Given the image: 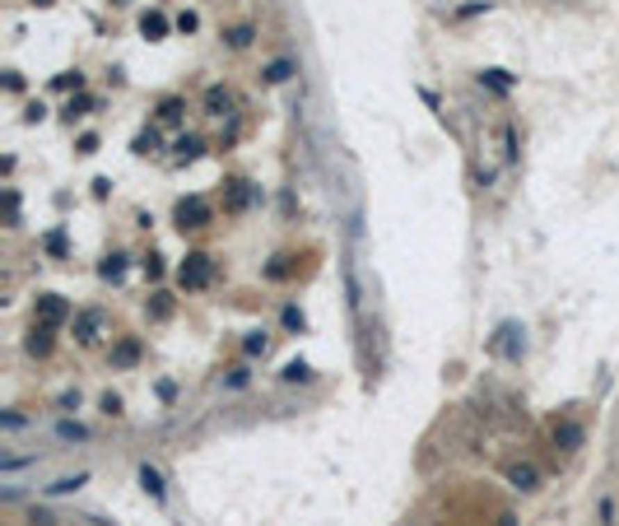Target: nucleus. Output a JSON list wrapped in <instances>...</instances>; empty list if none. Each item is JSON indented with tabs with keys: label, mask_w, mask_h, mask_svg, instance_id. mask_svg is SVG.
<instances>
[{
	"label": "nucleus",
	"mask_w": 619,
	"mask_h": 526,
	"mask_svg": "<svg viewBox=\"0 0 619 526\" xmlns=\"http://www.w3.org/2000/svg\"><path fill=\"white\" fill-rule=\"evenodd\" d=\"M205 279H210V256H186V265H182V284H186V289H201Z\"/></svg>",
	"instance_id": "f257e3e1"
},
{
	"label": "nucleus",
	"mask_w": 619,
	"mask_h": 526,
	"mask_svg": "<svg viewBox=\"0 0 619 526\" xmlns=\"http://www.w3.org/2000/svg\"><path fill=\"white\" fill-rule=\"evenodd\" d=\"M205 219H210L205 201H182V205H177V224H182V229H201Z\"/></svg>",
	"instance_id": "f03ea898"
},
{
	"label": "nucleus",
	"mask_w": 619,
	"mask_h": 526,
	"mask_svg": "<svg viewBox=\"0 0 619 526\" xmlns=\"http://www.w3.org/2000/svg\"><path fill=\"white\" fill-rule=\"evenodd\" d=\"M508 480L517 484V489H527V494H531V489H540V475H536L531 466H512V470H508Z\"/></svg>",
	"instance_id": "7ed1b4c3"
},
{
	"label": "nucleus",
	"mask_w": 619,
	"mask_h": 526,
	"mask_svg": "<svg viewBox=\"0 0 619 526\" xmlns=\"http://www.w3.org/2000/svg\"><path fill=\"white\" fill-rule=\"evenodd\" d=\"M559 443H563V447H568V452H573L577 447V443H582V429H577V424H563V429H559Z\"/></svg>",
	"instance_id": "20e7f679"
},
{
	"label": "nucleus",
	"mask_w": 619,
	"mask_h": 526,
	"mask_svg": "<svg viewBox=\"0 0 619 526\" xmlns=\"http://www.w3.org/2000/svg\"><path fill=\"white\" fill-rule=\"evenodd\" d=\"M140 484H145V489H149V494H154V498H163V484H158V475H154V470H149V466L140 470Z\"/></svg>",
	"instance_id": "39448f33"
},
{
	"label": "nucleus",
	"mask_w": 619,
	"mask_h": 526,
	"mask_svg": "<svg viewBox=\"0 0 619 526\" xmlns=\"http://www.w3.org/2000/svg\"><path fill=\"white\" fill-rule=\"evenodd\" d=\"M265 79H270V84H279V79H289V61H275L270 70H265Z\"/></svg>",
	"instance_id": "423d86ee"
},
{
	"label": "nucleus",
	"mask_w": 619,
	"mask_h": 526,
	"mask_svg": "<svg viewBox=\"0 0 619 526\" xmlns=\"http://www.w3.org/2000/svg\"><path fill=\"white\" fill-rule=\"evenodd\" d=\"M498 526H517V522H512V517H498Z\"/></svg>",
	"instance_id": "0eeeda50"
}]
</instances>
